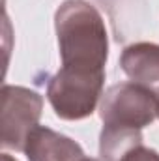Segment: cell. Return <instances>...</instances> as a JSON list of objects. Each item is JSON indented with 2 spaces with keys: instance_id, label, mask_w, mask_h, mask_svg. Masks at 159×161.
Segmentation results:
<instances>
[{
  "instance_id": "6",
  "label": "cell",
  "mask_w": 159,
  "mask_h": 161,
  "mask_svg": "<svg viewBox=\"0 0 159 161\" xmlns=\"http://www.w3.org/2000/svg\"><path fill=\"white\" fill-rule=\"evenodd\" d=\"M122 71L140 86L159 94V45L152 41L131 43L120 56Z\"/></svg>"
},
{
  "instance_id": "7",
  "label": "cell",
  "mask_w": 159,
  "mask_h": 161,
  "mask_svg": "<svg viewBox=\"0 0 159 161\" xmlns=\"http://www.w3.org/2000/svg\"><path fill=\"white\" fill-rule=\"evenodd\" d=\"M142 129L103 125L99 135V156L103 161H120L131 148L142 144Z\"/></svg>"
},
{
  "instance_id": "8",
  "label": "cell",
  "mask_w": 159,
  "mask_h": 161,
  "mask_svg": "<svg viewBox=\"0 0 159 161\" xmlns=\"http://www.w3.org/2000/svg\"><path fill=\"white\" fill-rule=\"evenodd\" d=\"M120 161H159V152L144 146V144H139V146L131 148Z\"/></svg>"
},
{
  "instance_id": "9",
  "label": "cell",
  "mask_w": 159,
  "mask_h": 161,
  "mask_svg": "<svg viewBox=\"0 0 159 161\" xmlns=\"http://www.w3.org/2000/svg\"><path fill=\"white\" fill-rule=\"evenodd\" d=\"M2 161H17V159H13V158H9L8 154H2Z\"/></svg>"
},
{
  "instance_id": "3",
  "label": "cell",
  "mask_w": 159,
  "mask_h": 161,
  "mask_svg": "<svg viewBox=\"0 0 159 161\" xmlns=\"http://www.w3.org/2000/svg\"><path fill=\"white\" fill-rule=\"evenodd\" d=\"M157 116V97L152 90L129 80L118 82L105 90L99 103L103 125L142 129Z\"/></svg>"
},
{
  "instance_id": "11",
  "label": "cell",
  "mask_w": 159,
  "mask_h": 161,
  "mask_svg": "<svg viewBox=\"0 0 159 161\" xmlns=\"http://www.w3.org/2000/svg\"><path fill=\"white\" fill-rule=\"evenodd\" d=\"M157 118H159V94H157Z\"/></svg>"
},
{
  "instance_id": "2",
  "label": "cell",
  "mask_w": 159,
  "mask_h": 161,
  "mask_svg": "<svg viewBox=\"0 0 159 161\" xmlns=\"http://www.w3.org/2000/svg\"><path fill=\"white\" fill-rule=\"evenodd\" d=\"M105 75H80L58 69L47 84V99L60 120H84L88 118L101 96Z\"/></svg>"
},
{
  "instance_id": "1",
  "label": "cell",
  "mask_w": 159,
  "mask_h": 161,
  "mask_svg": "<svg viewBox=\"0 0 159 161\" xmlns=\"http://www.w3.org/2000/svg\"><path fill=\"white\" fill-rule=\"evenodd\" d=\"M60 49V69L84 75H105L109 34L97 8L86 0H64L54 13Z\"/></svg>"
},
{
  "instance_id": "10",
  "label": "cell",
  "mask_w": 159,
  "mask_h": 161,
  "mask_svg": "<svg viewBox=\"0 0 159 161\" xmlns=\"http://www.w3.org/2000/svg\"><path fill=\"white\" fill-rule=\"evenodd\" d=\"M82 161H103V159H96V158H84Z\"/></svg>"
},
{
  "instance_id": "5",
  "label": "cell",
  "mask_w": 159,
  "mask_h": 161,
  "mask_svg": "<svg viewBox=\"0 0 159 161\" xmlns=\"http://www.w3.org/2000/svg\"><path fill=\"white\" fill-rule=\"evenodd\" d=\"M25 156L28 161H82L86 158L77 141L45 125H36L30 131Z\"/></svg>"
},
{
  "instance_id": "4",
  "label": "cell",
  "mask_w": 159,
  "mask_h": 161,
  "mask_svg": "<svg viewBox=\"0 0 159 161\" xmlns=\"http://www.w3.org/2000/svg\"><path fill=\"white\" fill-rule=\"evenodd\" d=\"M43 97L26 86L4 84L2 86V111H0V144L6 150L25 152L30 131L40 125Z\"/></svg>"
}]
</instances>
